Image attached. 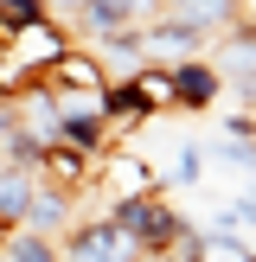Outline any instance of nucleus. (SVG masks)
Segmentation results:
<instances>
[{"label": "nucleus", "mask_w": 256, "mask_h": 262, "mask_svg": "<svg viewBox=\"0 0 256 262\" xmlns=\"http://www.w3.org/2000/svg\"><path fill=\"white\" fill-rule=\"evenodd\" d=\"M109 217L128 230V237H135V250H141V256L173 250V237L192 224V217L179 211L166 192H128V199H115V205H109Z\"/></svg>", "instance_id": "nucleus-1"}, {"label": "nucleus", "mask_w": 256, "mask_h": 262, "mask_svg": "<svg viewBox=\"0 0 256 262\" xmlns=\"http://www.w3.org/2000/svg\"><path fill=\"white\" fill-rule=\"evenodd\" d=\"M58 250H64V262H141L135 237H128L109 211L102 217H77V224L58 237Z\"/></svg>", "instance_id": "nucleus-2"}, {"label": "nucleus", "mask_w": 256, "mask_h": 262, "mask_svg": "<svg viewBox=\"0 0 256 262\" xmlns=\"http://www.w3.org/2000/svg\"><path fill=\"white\" fill-rule=\"evenodd\" d=\"M141 45H147V64H179V58H205L211 51V32L160 7L154 19H141Z\"/></svg>", "instance_id": "nucleus-3"}, {"label": "nucleus", "mask_w": 256, "mask_h": 262, "mask_svg": "<svg viewBox=\"0 0 256 262\" xmlns=\"http://www.w3.org/2000/svg\"><path fill=\"white\" fill-rule=\"evenodd\" d=\"M154 13H160V0H83L71 19H77V38H83V45H96L102 32L141 26V19H154Z\"/></svg>", "instance_id": "nucleus-4"}, {"label": "nucleus", "mask_w": 256, "mask_h": 262, "mask_svg": "<svg viewBox=\"0 0 256 262\" xmlns=\"http://www.w3.org/2000/svg\"><path fill=\"white\" fill-rule=\"evenodd\" d=\"M166 83H173V109H186V115L211 109V102L224 96V77H218L211 58H179V64H166Z\"/></svg>", "instance_id": "nucleus-5"}, {"label": "nucleus", "mask_w": 256, "mask_h": 262, "mask_svg": "<svg viewBox=\"0 0 256 262\" xmlns=\"http://www.w3.org/2000/svg\"><path fill=\"white\" fill-rule=\"evenodd\" d=\"M38 179H45V186H64V192H77V199H83V192L96 186V154L64 147V141H45V147H38Z\"/></svg>", "instance_id": "nucleus-6"}, {"label": "nucleus", "mask_w": 256, "mask_h": 262, "mask_svg": "<svg viewBox=\"0 0 256 262\" xmlns=\"http://www.w3.org/2000/svg\"><path fill=\"white\" fill-rule=\"evenodd\" d=\"M19 224H26V230H45V237H64V230L77 224V192L45 186V179H38V192H32V205H26Z\"/></svg>", "instance_id": "nucleus-7"}, {"label": "nucleus", "mask_w": 256, "mask_h": 262, "mask_svg": "<svg viewBox=\"0 0 256 262\" xmlns=\"http://www.w3.org/2000/svg\"><path fill=\"white\" fill-rule=\"evenodd\" d=\"M32 192H38V166H7L0 160V230H13L26 217Z\"/></svg>", "instance_id": "nucleus-8"}, {"label": "nucleus", "mask_w": 256, "mask_h": 262, "mask_svg": "<svg viewBox=\"0 0 256 262\" xmlns=\"http://www.w3.org/2000/svg\"><path fill=\"white\" fill-rule=\"evenodd\" d=\"M96 173H109L115 199H128V192H160L154 166H147V160H135V154H102V160H96Z\"/></svg>", "instance_id": "nucleus-9"}, {"label": "nucleus", "mask_w": 256, "mask_h": 262, "mask_svg": "<svg viewBox=\"0 0 256 262\" xmlns=\"http://www.w3.org/2000/svg\"><path fill=\"white\" fill-rule=\"evenodd\" d=\"M0 262H64V250H58V237H45V230L13 224L7 237H0Z\"/></svg>", "instance_id": "nucleus-10"}, {"label": "nucleus", "mask_w": 256, "mask_h": 262, "mask_svg": "<svg viewBox=\"0 0 256 262\" xmlns=\"http://www.w3.org/2000/svg\"><path fill=\"white\" fill-rule=\"evenodd\" d=\"M128 90H135V102L147 115L173 109V83H166V64H141V71H128Z\"/></svg>", "instance_id": "nucleus-11"}, {"label": "nucleus", "mask_w": 256, "mask_h": 262, "mask_svg": "<svg viewBox=\"0 0 256 262\" xmlns=\"http://www.w3.org/2000/svg\"><path fill=\"white\" fill-rule=\"evenodd\" d=\"M160 7L179 13V19H192V26H205L211 38L230 32V0H160Z\"/></svg>", "instance_id": "nucleus-12"}, {"label": "nucleus", "mask_w": 256, "mask_h": 262, "mask_svg": "<svg viewBox=\"0 0 256 262\" xmlns=\"http://www.w3.org/2000/svg\"><path fill=\"white\" fill-rule=\"evenodd\" d=\"M166 186H179V192H186V186H205V147H199V141H186V147L173 154V166L160 173V192Z\"/></svg>", "instance_id": "nucleus-13"}, {"label": "nucleus", "mask_w": 256, "mask_h": 262, "mask_svg": "<svg viewBox=\"0 0 256 262\" xmlns=\"http://www.w3.org/2000/svg\"><path fill=\"white\" fill-rule=\"evenodd\" d=\"M38 19H51L45 0H0V45H7L13 32H26V26H38Z\"/></svg>", "instance_id": "nucleus-14"}, {"label": "nucleus", "mask_w": 256, "mask_h": 262, "mask_svg": "<svg viewBox=\"0 0 256 262\" xmlns=\"http://www.w3.org/2000/svg\"><path fill=\"white\" fill-rule=\"evenodd\" d=\"M230 26L237 32H256V0H230Z\"/></svg>", "instance_id": "nucleus-15"}, {"label": "nucleus", "mask_w": 256, "mask_h": 262, "mask_svg": "<svg viewBox=\"0 0 256 262\" xmlns=\"http://www.w3.org/2000/svg\"><path fill=\"white\" fill-rule=\"evenodd\" d=\"M230 217H237V224H256V192H243V199H230Z\"/></svg>", "instance_id": "nucleus-16"}, {"label": "nucleus", "mask_w": 256, "mask_h": 262, "mask_svg": "<svg viewBox=\"0 0 256 262\" xmlns=\"http://www.w3.org/2000/svg\"><path fill=\"white\" fill-rule=\"evenodd\" d=\"M45 7H51V13H77L83 0H45Z\"/></svg>", "instance_id": "nucleus-17"}, {"label": "nucleus", "mask_w": 256, "mask_h": 262, "mask_svg": "<svg viewBox=\"0 0 256 262\" xmlns=\"http://www.w3.org/2000/svg\"><path fill=\"white\" fill-rule=\"evenodd\" d=\"M141 262H179V256L173 250H154V256H141Z\"/></svg>", "instance_id": "nucleus-18"}, {"label": "nucleus", "mask_w": 256, "mask_h": 262, "mask_svg": "<svg viewBox=\"0 0 256 262\" xmlns=\"http://www.w3.org/2000/svg\"><path fill=\"white\" fill-rule=\"evenodd\" d=\"M243 262H256V250H250V256H243Z\"/></svg>", "instance_id": "nucleus-19"}]
</instances>
